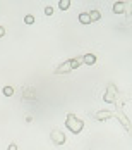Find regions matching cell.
Instances as JSON below:
<instances>
[{
    "label": "cell",
    "instance_id": "4fadbf2b",
    "mask_svg": "<svg viewBox=\"0 0 132 150\" xmlns=\"http://www.w3.org/2000/svg\"><path fill=\"white\" fill-rule=\"evenodd\" d=\"M45 14H46V16H52V14H53V9H52V7H46V9H45Z\"/></svg>",
    "mask_w": 132,
    "mask_h": 150
},
{
    "label": "cell",
    "instance_id": "9c48e42d",
    "mask_svg": "<svg viewBox=\"0 0 132 150\" xmlns=\"http://www.w3.org/2000/svg\"><path fill=\"white\" fill-rule=\"evenodd\" d=\"M88 14H89V19H91V21H100V17H101V14H100L98 11H91Z\"/></svg>",
    "mask_w": 132,
    "mask_h": 150
},
{
    "label": "cell",
    "instance_id": "8992f818",
    "mask_svg": "<svg viewBox=\"0 0 132 150\" xmlns=\"http://www.w3.org/2000/svg\"><path fill=\"white\" fill-rule=\"evenodd\" d=\"M125 5H127V2H122V0H120V2H115V4H113V12H115V14H122L124 9H125Z\"/></svg>",
    "mask_w": 132,
    "mask_h": 150
},
{
    "label": "cell",
    "instance_id": "7a4b0ae2",
    "mask_svg": "<svg viewBox=\"0 0 132 150\" xmlns=\"http://www.w3.org/2000/svg\"><path fill=\"white\" fill-rule=\"evenodd\" d=\"M50 138H52V142H53L55 145H64V143H65V135H64V131H60V129H53V131L50 133Z\"/></svg>",
    "mask_w": 132,
    "mask_h": 150
},
{
    "label": "cell",
    "instance_id": "5b68a950",
    "mask_svg": "<svg viewBox=\"0 0 132 150\" xmlns=\"http://www.w3.org/2000/svg\"><path fill=\"white\" fill-rule=\"evenodd\" d=\"M113 93H115V88L110 85V86H108V90H106V93H105V97H103V100H105V102H108V104L115 102V95H113Z\"/></svg>",
    "mask_w": 132,
    "mask_h": 150
},
{
    "label": "cell",
    "instance_id": "8fae6325",
    "mask_svg": "<svg viewBox=\"0 0 132 150\" xmlns=\"http://www.w3.org/2000/svg\"><path fill=\"white\" fill-rule=\"evenodd\" d=\"M69 5H71V0H60L59 2V7L62 9V11H67Z\"/></svg>",
    "mask_w": 132,
    "mask_h": 150
},
{
    "label": "cell",
    "instance_id": "ba28073f",
    "mask_svg": "<svg viewBox=\"0 0 132 150\" xmlns=\"http://www.w3.org/2000/svg\"><path fill=\"white\" fill-rule=\"evenodd\" d=\"M79 23H81V24H89V23H91L88 12H81V14H79Z\"/></svg>",
    "mask_w": 132,
    "mask_h": 150
},
{
    "label": "cell",
    "instance_id": "30bf717a",
    "mask_svg": "<svg viewBox=\"0 0 132 150\" xmlns=\"http://www.w3.org/2000/svg\"><path fill=\"white\" fill-rule=\"evenodd\" d=\"M2 93H3L5 97H12V95H14V88H12V86H3Z\"/></svg>",
    "mask_w": 132,
    "mask_h": 150
},
{
    "label": "cell",
    "instance_id": "9a60e30c",
    "mask_svg": "<svg viewBox=\"0 0 132 150\" xmlns=\"http://www.w3.org/2000/svg\"><path fill=\"white\" fill-rule=\"evenodd\" d=\"M3 35H5V28H3V26H0V38H2Z\"/></svg>",
    "mask_w": 132,
    "mask_h": 150
},
{
    "label": "cell",
    "instance_id": "5bb4252c",
    "mask_svg": "<svg viewBox=\"0 0 132 150\" xmlns=\"http://www.w3.org/2000/svg\"><path fill=\"white\" fill-rule=\"evenodd\" d=\"M7 150H17V145H15V143H10V145H9V149Z\"/></svg>",
    "mask_w": 132,
    "mask_h": 150
},
{
    "label": "cell",
    "instance_id": "277c9868",
    "mask_svg": "<svg viewBox=\"0 0 132 150\" xmlns=\"http://www.w3.org/2000/svg\"><path fill=\"white\" fill-rule=\"evenodd\" d=\"M113 116V112L112 110H98L96 114H94V119H98V121H105V119H108V117H112Z\"/></svg>",
    "mask_w": 132,
    "mask_h": 150
},
{
    "label": "cell",
    "instance_id": "6da1fadb",
    "mask_svg": "<svg viewBox=\"0 0 132 150\" xmlns=\"http://www.w3.org/2000/svg\"><path fill=\"white\" fill-rule=\"evenodd\" d=\"M65 126L72 131L74 135H79L81 131H82V128H84V122L81 119H77L74 114H67V119H65Z\"/></svg>",
    "mask_w": 132,
    "mask_h": 150
},
{
    "label": "cell",
    "instance_id": "7c38bea8",
    "mask_svg": "<svg viewBox=\"0 0 132 150\" xmlns=\"http://www.w3.org/2000/svg\"><path fill=\"white\" fill-rule=\"evenodd\" d=\"M24 23H26V24H33V23H34V16L33 14H26L24 16Z\"/></svg>",
    "mask_w": 132,
    "mask_h": 150
},
{
    "label": "cell",
    "instance_id": "3957f363",
    "mask_svg": "<svg viewBox=\"0 0 132 150\" xmlns=\"http://www.w3.org/2000/svg\"><path fill=\"white\" fill-rule=\"evenodd\" d=\"M72 60H67V62H64L62 66H59L57 69H55V74H64V73H69V71H72Z\"/></svg>",
    "mask_w": 132,
    "mask_h": 150
},
{
    "label": "cell",
    "instance_id": "52a82bcc",
    "mask_svg": "<svg viewBox=\"0 0 132 150\" xmlns=\"http://www.w3.org/2000/svg\"><path fill=\"white\" fill-rule=\"evenodd\" d=\"M82 62L88 64V66H93V64L96 62V55H94V54H86V55L82 57Z\"/></svg>",
    "mask_w": 132,
    "mask_h": 150
}]
</instances>
